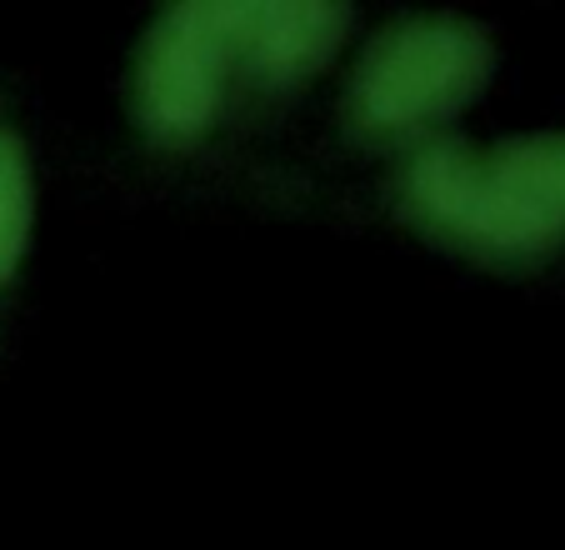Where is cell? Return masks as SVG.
Masks as SVG:
<instances>
[{
  "mask_svg": "<svg viewBox=\"0 0 565 550\" xmlns=\"http://www.w3.org/2000/svg\"><path fill=\"white\" fill-rule=\"evenodd\" d=\"M491 35L466 15H406L385 25L345 85V120L361 140H411L440 126L491 75Z\"/></svg>",
  "mask_w": 565,
  "mask_h": 550,
  "instance_id": "1",
  "label": "cell"
},
{
  "mask_svg": "<svg viewBox=\"0 0 565 550\" xmlns=\"http://www.w3.org/2000/svg\"><path fill=\"white\" fill-rule=\"evenodd\" d=\"M395 195L411 225L440 245L495 265H531L561 245V235L495 176L491 156L460 140H426L406 156Z\"/></svg>",
  "mask_w": 565,
  "mask_h": 550,
  "instance_id": "2",
  "label": "cell"
},
{
  "mask_svg": "<svg viewBox=\"0 0 565 550\" xmlns=\"http://www.w3.org/2000/svg\"><path fill=\"white\" fill-rule=\"evenodd\" d=\"M235 71L231 0H181L150 21L136 55V120L166 146H185L215 120Z\"/></svg>",
  "mask_w": 565,
  "mask_h": 550,
  "instance_id": "3",
  "label": "cell"
},
{
  "mask_svg": "<svg viewBox=\"0 0 565 550\" xmlns=\"http://www.w3.org/2000/svg\"><path fill=\"white\" fill-rule=\"evenodd\" d=\"M351 11L335 0H231L235 71L256 85H296L335 55Z\"/></svg>",
  "mask_w": 565,
  "mask_h": 550,
  "instance_id": "4",
  "label": "cell"
},
{
  "mask_svg": "<svg viewBox=\"0 0 565 550\" xmlns=\"http://www.w3.org/2000/svg\"><path fill=\"white\" fill-rule=\"evenodd\" d=\"M495 176L565 241V130L515 136L491 150Z\"/></svg>",
  "mask_w": 565,
  "mask_h": 550,
  "instance_id": "5",
  "label": "cell"
},
{
  "mask_svg": "<svg viewBox=\"0 0 565 550\" xmlns=\"http://www.w3.org/2000/svg\"><path fill=\"white\" fill-rule=\"evenodd\" d=\"M31 235V156L21 136L0 126V286L15 275Z\"/></svg>",
  "mask_w": 565,
  "mask_h": 550,
  "instance_id": "6",
  "label": "cell"
}]
</instances>
